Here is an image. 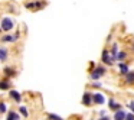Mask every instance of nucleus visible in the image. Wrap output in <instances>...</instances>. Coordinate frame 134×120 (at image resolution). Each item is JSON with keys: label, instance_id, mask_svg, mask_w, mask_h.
<instances>
[{"label": "nucleus", "instance_id": "1", "mask_svg": "<svg viewBox=\"0 0 134 120\" xmlns=\"http://www.w3.org/2000/svg\"><path fill=\"white\" fill-rule=\"evenodd\" d=\"M104 74H105V68L104 67H97L95 70L91 72V78H92V80H98V78H101Z\"/></svg>", "mask_w": 134, "mask_h": 120}, {"label": "nucleus", "instance_id": "2", "mask_svg": "<svg viewBox=\"0 0 134 120\" xmlns=\"http://www.w3.org/2000/svg\"><path fill=\"white\" fill-rule=\"evenodd\" d=\"M12 28H13V22H12V19L4 18L3 20H2V29H3V30L9 32V30H12Z\"/></svg>", "mask_w": 134, "mask_h": 120}, {"label": "nucleus", "instance_id": "3", "mask_svg": "<svg viewBox=\"0 0 134 120\" xmlns=\"http://www.w3.org/2000/svg\"><path fill=\"white\" fill-rule=\"evenodd\" d=\"M113 56L110 55V54H108V51H104V52H102V62H104V64H107V65H111L113 64Z\"/></svg>", "mask_w": 134, "mask_h": 120}, {"label": "nucleus", "instance_id": "4", "mask_svg": "<svg viewBox=\"0 0 134 120\" xmlns=\"http://www.w3.org/2000/svg\"><path fill=\"white\" fill-rule=\"evenodd\" d=\"M125 117H127V114L121 108H118V111H115V114H114V120H125Z\"/></svg>", "mask_w": 134, "mask_h": 120}, {"label": "nucleus", "instance_id": "5", "mask_svg": "<svg viewBox=\"0 0 134 120\" xmlns=\"http://www.w3.org/2000/svg\"><path fill=\"white\" fill-rule=\"evenodd\" d=\"M92 101H94L92 96H91L90 93H85V94H84V97H82V103H84L85 106H90Z\"/></svg>", "mask_w": 134, "mask_h": 120}, {"label": "nucleus", "instance_id": "6", "mask_svg": "<svg viewBox=\"0 0 134 120\" xmlns=\"http://www.w3.org/2000/svg\"><path fill=\"white\" fill-rule=\"evenodd\" d=\"M92 98H94V103H97V104H104V101H105L102 94H94Z\"/></svg>", "mask_w": 134, "mask_h": 120}, {"label": "nucleus", "instance_id": "7", "mask_svg": "<svg viewBox=\"0 0 134 120\" xmlns=\"http://www.w3.org/2000/svg\"><path fill=\"white\" fill-rule=\"evenodd\" d=\"M10 97H12L13 100H15V101H22V97H20V94L18 93V91H15V90H12L10 91Z\"/></svg>", "mask_w": 134, "mask_h": 120}, {"label": "nucleus", "instance_id": "8", "mask_svg": "<svg viewBox=\"0 0 134 120\" xmlns=\"http://www.w3.org/2000/svg\"><path fill=\"white\" fill-rule=\"evenodd\" d=\"M120 71H121L122 74H127L128 72V67H127V64H124V62H120Z\"/></svg>", "mask_w": 134, "mask_h": 120}, {"label": "nucleus", "instance_id": "9", "mask_svg": "<svg viewBox=\"0 0 134 120\" xmlns=\"http://www.w3.org/2000/svg\"><path fill=\"white\" fill-rule=\"evenodd\" d=\"M7 120H19V116L16 114V111H10L7 114Z\"/></svg>", "mask_w": 134, "mask_h": 120}, {"label": "nucleus", "instance_id": "10", "mask_svg": "<svg viewBox=\"0 0 134 120\" xmlns=\"http://www.w3.org/2000/svg\"><path fill=\"white\" fill-rule=\"evenodd\" d=\"M16 39H18L16 36H9V35L3 36V42H15Z\"/></svg>", "mask_w": 134, "mask_h": 120}, {"label": "nucleus", "instance_id": "11", "mask_svg": "<svg viewBox=\"0 0 134 120\" xmlns=\"http://www.w3.org/2000/svg\"><path fill=\"white\" fill-rule=\"evenodd\" d=\"M127 82H134V71H131V72H127Z\"/></svg>", "mask_w": 134, "mask_h": 120}, {"label": "nucleus", "instance_id": "12", "mask_svg": "<svg viewBox=\"0 0 134 120\" xmlns=\"http://www.w3.org/2000/svg\"><path fill=\"white\" fill-rule=\"evenodd\" d=\"M6 56H7V51L6 49H0V61L6 59Z\"/></svg>", "mask_w": 134, "mask_h": 120}, {"label": "nucleus", "instance_id": "13", "mask_svg": "<svg viewBox=\"0 0 134 120\" xmlns=\"http://www.w3.org/2000/svg\"><path fill=\"white\" fill-rule=\"evenodd\" d=\"M108 103H110V107L113 108V110H115V108H120V106L117 104V103L114 101V100H110V101H108Z\"/></svg>", "mask_w": 134, "mask_h": 120}, {"label": "nucleus", "instance_id": "14", "mask_svg": "<svg viewBox=\"0 0 134 120\" xmlns=\"http://www.w3.org/2000/svg\"><path fill=\"white\" fill-rule=\"evenodd\" d=\"M0 88H2V90H7V88H9V82H7V81H2V82H0Z\"/></svg>", "mask_w": 134, "mask_h": 120}, {"label": "nucleus", "instance_id": "15", "mask_svg": "<svg viewBox=\"0 0 134 120\" xmlns=\"http://www.w3.org/2000/svg\"><path fill=\"white\" fill-rule=\"evenodd\" d=\"M49 119H51V120H64L62 117L56 116V114H49Z\"/></svg>", "mask_w": 134, "mask_h": 120}, {"label": "nucleus", "instance_id": "16", "mask_svg": "<svg viewBox=\"0 0 134 120\" xmlns=\"http://www.w3.org/2000/svg\"><path fill=\"white\" fill-rule=\"evenodd\" d=\"M117 58H118L120 61H121V59H124L125 58V52H118V54H117Z\"/></svg>", "mask_w": 134, "mask_h": 120}, {"label": "nucleus", "instance_id": "17", "mask_svg": "<svg viewBox=\"0 0 134 120\" xmlns=\"http://www.w3.org/2000/svg\"><path fill=\"white\" fill-rule=\"evenodd\" d=\"M4 72H6L7 75H15V71L10 70V68H6V70H4Z\"/></svg>", "mask_w": 134, "mask_h": 120}, {"label": "nucleus", "instance_id": "18", "mask_svg": "<svg viewBox=\"0 0 134 120\" xmlns=\"http://www.w3.org/2000/svg\"><path fill=\"white\" fill-rule=\"evenodd\" d=\"M6 111V106H4V103H0V113H4Z\"/></svg>", "mask_w": 134, "mask_h": 120}, {"label": "nucleus", "instance_id": "19", "mask_svg": "<svg viewBox=\"0 0 134 120\" xmlns=\"http://www.w3.org/2000/svg\"><path fill=\"white\" fill-rule=\"evenodd\" d=\"M20 113L23 114V116H27V108L26 107H20Z\"/></svg>", "mask_w": 134, "mask_h": 120}, {"label": "nucleus", "instance_id": "20", "mask_svg": "<svg viewBox=\"0 0 134 120\" xmlns=\"http://www.w3.org/2000/svg\"><path fill=\"white\" fill-rule=\"evenodd\" d=\"M125 120H134V114L128 113V114H127V117H125Z\"/></svg>", "mask_w": 134, "mask_h": 120}, {"label": "nucleus", "instance_id": "21", "mask_svg": "<svg viewBox=\"0 0 134 120\" xmlns=\"http://www.w3.org/2000/svg\"><path fill=\"white\" fill-rule=\"evenodd\" d=\"M128 106H130V108H131V110H133V111H134V101H131V103H128Z\"/></svg>", "mask_w": 134, "mask_h": 120}, {"label": "nucleus", "instance_id": "22", "mask_svg": "<svg viewBox=\"0 0 134 120\" xmlns=\"http://www.w3.org/2000/svg\"><path fill=\"white\" fill-rule=\"evenodd\" d=\"M99 120H111V119L108 116H101V119H99Z\"/></svg>", "mask_w": 134, "mask_h": 120}]
</instances>
